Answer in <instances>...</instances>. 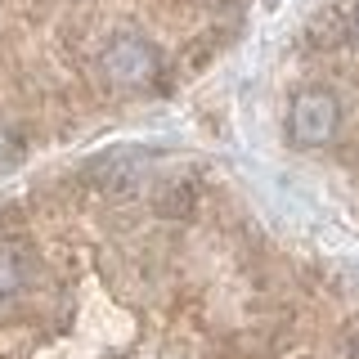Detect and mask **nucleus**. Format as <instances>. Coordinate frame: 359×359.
Masks as SVG:
<instances>
[{"mask_svg":"<svg viewBox=\"0 0 359 359\" xmlns=\"http://www.w3.org/2000/svg\"><path fill=\"white\" fill-rule=\"evenodd\" d=\"M99 72H104V81L112 90H121V95H135V90H149L157 76H162V54H157V45L149 36H140V32H117L104 54H99Z\"/></svg>","mask_w":359,"mask_h":359,"instance_id":"obj_1","label":"nucleus"},{"mask_svg":"<svg viewBox=\"0 0 359 359\" xmlns=\"http://www.w3.org/2000/svg\"><path fill=\"white\" fill-rule=\"evenodd\" d=\"M337 126H341V104H337L332 90L310 86V90H301V95L292 99L287 130H292V140H297L301 149H323V144L337 135Z\"/></svg>","mask_w":359,"mask_h":359,"instance_id":"obj_2","label":"nucleus"},{"mask_svg":"<svg viewBox=\"0 0 359 359\" xmlns=\"http://www.w3.org/2000/svg\"><path fill=\"white\" fill-rule=\"evenodd\" d=\"M144 171H149V157H140L135 149H117V153H104V157L90 162V180H95V189L108 194V198L140 194Z\"/></svg>","mask_w":359,"mask_h":359,"instance_id":"obj_3","label":"nucleus"},{"mask_svg":"<svg viewBox=\"0 0 359 359\" xmlns=\"http://www.w3.org/2000/svg\"><path fill=\"white\" fill-rule=\"evenodd\" d=\"M32 283V247L18 238H0V301H14Z\"/></svg>","mask_w":359,"mask_h":359,"instance_id":"obj_4","label":"nucleus"},{"mask_svg":"<svg viewBox=\"0 0 359 359\" xmlns=\"http://www.w3.org/2000/svg\"><path fill=\"white\" fill-rule=\"evenodd\" d=\"M153 211L166 216V220L189 216V211H194V184H189V180H166V184L153 194Z\"/></svg>","mask_w":359,"mask_h":359,"instance_id":"obj_5","label":"nucleus"},{"mask_svg":"<svg viewBox=\"0 0 359 359\" xmlns=\"http://www.w3.org/2000/svg\"><path fill=\"white\" fill-rule=\"evenodd\" d=\"M18 162H22V140H18L14 130L0 126V175H9Z\"/></svg>","mask_w":359,"mask_h":359,"instance_id":"obj_6","label":"nucleus"},{"mask_svg":"<svg viewBox=\"0 0 359 359\" xmlns=\"http://www.w3.org/2000/svg\"><path fill=\"white\" fill-rule=\"evenodd\" d=\"M355 36H359V9H355Z\"/></svg>","mask_w":359,"mask_h":359,"instance_id":"obj_7","label":"nucleus"},{"mask_svg":"<svg viewBox=\"0 0 359 359\" xmlns=\"http://www.w3.org/2000/svg\"><path fill=\"white\" fill-rule=\"evenodd\" d=\"M355 351H359V346H355Z\"/></svg>","mask_w":359,"mask_h":359,"instance_id":"obj_8","label":"nucleus"}]
</instances>
